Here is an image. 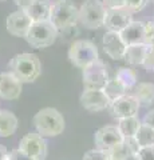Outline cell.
<instances>
[{"instance_id": "6da1fadb", "label": "cell", "mask_w": 154, "mask_h": 160, "mask_svg": "<svg viewBox=\"0 0 154 160\" xmlns=\"http://www.w3.org/2000/svg\"><path fill=\"white\" fill-rule=\"evenodd\" d=\"M8 68L22 83H32L40 76L42 63L35 53L23 52L9 60Z\"/></svg>"}, {"instance_id": "7a4b0ae2", "label": "cell", "mask_w": 154, "mask_h": 160, "mask_svg": "<svg viewBox=\"0 0 154 160\" xmlns=\"http://www.w3.org/2000/svg\"><path fill=\"white\" fill-rule=\"evenodd\" d=\"M36 132L43 138L58 136L64 131V118L55 108L46 107L35 113L32 119Z\"/></svg>"}, {"instance_id": "3957f363", "label": "cell", "mask_w": 154, "mask_h": 160, "mask_svg": "<svg viewBox=\"0 0 154 160\" xmlns=\"http://www.w3.org/2000/svg\"><path fill=\"white\" fill-rule=\"evenodd\" d=\"M50 22L59 32L75 27L78 23V7L71 0H54L50 12Z\"/></svg>"}, {"instance_id": "277c9868", "label": "cell", "mask_w": 154, "mask_h": 160, "mask_svg": "<svg viewBox=\"0 0 154 160\" xmlns=\"http://www.w3.org/2000/svg\"><path fill=\"white\" fill-rule=\"evenodd\" d=\"M59 31L54 27V24L46 20V22H34L26 35L27 43L34 48L42 49L52 46L56 42Z\"/></svg>"}, {"instance_id": "5b68a950", "label": "cell", "mask_w": 154, "mask_h": 160, "mask_svg": "<svg viewBox=\"0 0 154 160\" xmlns=\"http://www.w3.org/2000/svg\"><path fill=\"white\" fill-rule=\"evenodd\" d=\"M106 18V7L102 0H84L78 8V23L87 29L103 27Z\"/></svg>"}, {"instance_id": "8992f818", "label": "cell", "mask_w": 154, "mask_h": 160, "mask_svg": "<svg viewBox=\"0 0 154 160\" xmlns=\"http://www.w3.org/2000/svg\"><path fill=\"white\" fill-rule=\"evenodd\" d=\"M68 59L75 67L83 69L99 59L98 48L90 40H75L68 48Z\"/></svg>"}, {"instance_id": "52a82bcc", "label": "cell", "mask_w": 154, "mask_h": 160, "mask_svg": "<svg viewBox=\"0 0 154 160\" xmlns=\"http://www.w3.org/2000/svg\"><path fill=\"white\" fill-rule=\"evenodd\" d=\"M109 72L102 60H97L88 67L83 68V86L84 89H103L107 83Z\"/></svg>"}, {"instance_id": "ba28073f", "label": "cell", "mask_w": 154, "mask_h": 160, "mask_svg": "<svg viewBox=\"0 0 154 160\" xmlns=\"http://www.w3.org/2000/svg\"><path fill=\"white\" fill-rule=\"evenodd\" d=\"M19 149L35 160H44L47 156V143L38 132H29L23 136L19 143Z\"/></svg>"}, {"instance_id": "9c48e42d", "label": "cell", "mask_w": 154, "mask_h": 160, "mask_svg": "<svg viewBox=\"0 0 154 160\" xmlns=\"http://www.w3.org/2000/svg\"><path fill=\"white\" fill-rule=\"evenodd\" d=\"M123 140V136L119 132L117 126H105L99 128L95 132L94 136V142H95V148L101 149V151H110L118 144H121Z\"/></svg>"}, {"instance_id": "30bf717a", "label": "cell", "mask_w": 154, "mask_h": 160, "mask_svg": "<svg viewBox=\"0 0 154 160\" xmlns=\"http://www.w3.org/2000/svg\"><path fill=\"white\" fill-rule=\"evenodd\" d=\"M133 22V12L126 7L106 9V18L103 27L107 28V31L121 32L129 23Z\"/></svg>"}, {"instance_id": "8fae6325", "label": "cell", "mask_w": 154, "mask_h": 160, "mask_svg": "<svg viewBox=\"0 0 154 160\" xmlns=\"http://www.w3.org/2000/svg\"><path fill=\"white\" fill-rule=\"evenodd\" d=\"M140 103L133 95H123L122 98L114 100L110 104L111 115L117 120L123 119V118H130V116H137L138 109H140Z\"/></svg>"}, {"instance_id": "7c38bea8", "label": "cell", "mask_w": 154, "mask_h": 160, "mask_svg": "<svg viewBox=\"0 0 154 160\" xmlns=\"http://www.w3.org/2000/svg\"><path fill=\"white\" fill-rule=\"evenodd\" d=\"M81 104L90 112L103 111L110 107L111 102L103 92V89H84L81 95Z\"/></svg>"}, {"instance_id": "4fadbf2b", "label": "cell", "mask_w": 154, "mask_h": 160, "mask_svg": "<svg viewBox=\"0 0 154 160\" xmlns=\"http://www.w3.org/2000/svg\"><path fill=\"white\" fill-rule=\"evenodd\" d=\"M7 31L16 38H26L29 27L32 24L31 18L24 9H18L8 15L7 18Z\"/></svg>"}, {"instance_id": "5bb4252c", "label": "cell", "mask_w": 154, "mask_h": 160, "mask_svg": "<svg viewBox=\"0 0 154 160\" xmlns=\"http://www.w3.org/2000/svg\"><path fill=\"white\" fill-rule=\"evenodd\" d=\"M23 83L12 72L0 73V98L4 100H16L20 98Z\"/></svg>"}, {"instance_id": "9a60e30c", "label": "cell", "mask_w": 154, "mask_h": 160, "mask_svg": "<svg viewBox=\"0 0 154 160\" xmlns=\"http://www.w3.org/2000/svg\"><path fill=\"white\" fill-rule=\"evenodd\" d=\"M103 49L107 56H110L113 60H122L125 56L126 44L123 43L122 38L119 36L118 32L106 31L102 39Z\"/></svg>"}, {"instance_id": "2e32d148", "label": "cell", "mask_w": 154, "mask_h": 160, "mask_svg": "<svg viewBox=\"0 0 154 160\" xmlns=\"http://www.w3.org/2000/svg\"><path fill=\"white\" fill-rule=\"evenodd\" d=\"M119 36L122 38L123 43L127 46H134V44L145 43V23L133 20L127 26L118 32Z\"/></svg>"}, {"instance_id": "e0dca14e", "label": "cell", "mask_w": 154, "mask_h": 160, "mask_svg": "<svg viewBox=\"0 0 154 160\" xmlns=\"http://www.w3.org/2000/svg\"><path fill=\"white\" fill-rule=\"evenodd\" d=\"M52 0H35L29 6L26 12L34 22H46L50 20V12H51Z\"/></svg>"}, {"instance_id": "ac0fdd59", "label": "cell", "mask_w": 154, "mask_h": 160, "mask_svg": "<svg viewBox=\"0 0 154 160\" xmlns=\"http://www.w3.org/2000/svg\"><path fill=\"white\" fill-rule=\"evenodd\" d=\"M18 118L7 109H0V138H8L16 132Z\"/></svg>"}, {"instance_id": "d6986e66", "label": "cell", "mask_w": 154, "mask_h": 160, "mask_svg": "<svg viewBox=\"0 0 154 160\" xmlns=\"http://www.w3.org/2000/svg\"><path fill=\"white\" fill-rule=\"evenodd\" d=\"M133 96L137 99L140 106H150L154 103V83H137L134 87Z\"/></svg>"}, {"instance_id": "ffe728a7", "label": "cell", "mask_w": 154, "mask_h": 160, "mask_svg": "<svg viewBox=\"0 0 154 160\" xmlns=\"http://www.w3.org/2000/svg\"><path fill=\"white\" fill-rule=\"evenodd\" d=\"M147 44H134V46H127L125 51L123 59L130 64V66H142L143 60H145L146 52H147Z\"/></svg>"}, {"instance_id": "44dd1931", "label": "cell", "mask_w": 154, "mask_h": 160, "mask_svg": "<svg viewBox=\"0 0 154 160\" xmlns=\"http://www.w3.org/2000/svg\"><path fill=\"white\" fill-rule=\"evenodd\" d=\"M141 124L142 123L137 115V116L119 119L118 123H117V127H118L119 132H121V135L123 138H133V136H135V133H137Z\"/></svg>"}, {"instance_id": "7402d4cb", "label": "cell", "mask_w": 154, "mask_h": 160, "mask_svg": "<svg viewBox=\"0 0 154 160\" xmlns=\"http://www.w3.org/2000/svg\"><path fill=\"white\" fill-rule=\"evenodd\" d=\"M103 92H105V95L107 96V99L110 100V102H114V100L122 98L123 95H126L127 88L123 86L115 76H114V78L107 80L106 86H105V88H103Z\"/></svg>"}, {"instance_id": "603a6c76", "label": "cell", "mask_w": 154, "mask_h": 160, "mask_svg": "<svg viewBox=\"0 0 154 160\" xmlns=\"http://www.w3.org/2000/svg\"><path fill=\"white\" fill-rule=\"evenodd\" d=\"M115 78L121 82L123 86L127 89L129 88H134L138 83V75L134 69L129 68V67H122L118 69V72L115 73Z\"/></svg>"}, {"instance_id": "cb8c5ba5", "label": "cell", "mask_w": 154, "mask_h": 160, "mask_svg": "<svg viewBox=\"0 0 154 160\" xmlns=\"http://www.w3.org/2000/svg\"><path fill=\"white\" fill-rule=\"evenodd\" d=\"M134 138H135L141 148L154 146V128L145 126V124H141Z\"/></svg>"}, {"instance_id": "d4e9b609", "label": "cell", "mask_w": 154, "mask_h": 160, "mask_svg": "<svg viewBox=\"0 0 154 160\" xmlns=\"http://www.w3.org/2000/svg\"><path fill=\"white\" fill-rule=\"evenodd\" d=\"M107 156L109 158H111V159H115V160H122L125 156H127L129 152L127 151V148L125 146V143H123V140H122V143L121 144H118V146H115L114 148H111L110 151H107Z\"/></svg>"}, {"instance_id": "484cf974", "label": "cell", "mask_w": 154, "mask_h": 160, "mask_svg": "<svg viewBox=\"0 0 154 160\" xmlns=\"http://www.w3.org/2000/svg\"><path fill=\"white\" fill-rule=\"evenodd\" d=\"M145 44L154 48V20L145 23Z\"/></svg>"}, {"instance_id": "4316f807", "label": "cell", "mask_w": 154, "mask_h": 160, "mask_svg": "<svg viewBox=\"0 0 154 160\" xmlns=\"http://www.w3.org/2000/svg\"><path fill=\"white\" fill-rule=\"evenodd\" d=\"M107 153L105 151H101L98 148H94V149H90L84 153L83 156V160H107Z\"/></svg>"}, {"instance_id": "83f0119b", "label": "cell", "mask_w": 154, "mask_h": 160, "mask_svg": "<svg viewBox=\"0 0 154 160\" xmlns=\"http://www.w3.org/2000/svg\"><path fill=\"white\" fill-rule=\"evenodd\" d=\"M147 0H125V7L129 8L130 11L134 12H140L146 7Z\"/></svg>"}, {"instance_id": "f1b7e54d", "label": "cell", "mask_w": 154, "mask_h": 160, "mask_svg": "<svg viewBox=\"0 0 154 160\" xmlns=\"http://www.w3.org/2000/svg\"><path fill=\"white\" fill-rule=\"evenodd\" d=\"M7 160H35L34 158L28 156L27 153H24L22 149H12V151L8 152V156H7Z\"/></svg>"}, {"instance_id": "f546056e", "label": "cell", "mask_w": 154, "mask_h": 160, "mask_svg": "<svg viewBox=\"0 0 154 160\" xmlns=\"http://www.w3.org/2000/svg\"><path fill=\"white\" fill-rule=\"evenodd\" d=\"M142 66L145 67L147 71L154 72V48H150V47L147 48V52H146V56H145V60H143Z\"/></svg>"}, {"instance_id": "4dcf8cb0", "label": "cell", "mask_w": 154, "mask_h": 160, "mask_svg": "<svg viewBox=\"0 0 154 160\" xmlns=\"http://www.w3.org/2000/svg\"><path fill=\"white\" fill-rule=\"evenodd\" d=\"M123 143H125V146L127 148V151L130 153H138V151L141 149L140 144L135 140V138H123Z\"/></svg>"}, {"instance_id": "1f68e13d", "label": "cell", "mask_w": 154, "mask_h": 160, "mask_svg": "<svg viewBox=\"0 0 154 160\" xmlns=\"http://www.w3.org/2000/svg\"><path fill=\"white\" fill-rule=\"evenodd\" d=\"M137 155L140 160H154V146L142 147Z\"/></svg>"}, {"instance_id": "d6a6232c", "label": "cell", "mask_w": 154, "mask_h": 160, "mask_svg": "<svg viewBox=\"0 0 154 160\" xmlns=\"http://www.w3.org/2000/svg\"><path fill=\"white\" fill-rule=\"evenodd\" d=\"M102 3L106 7V9L125 7V0H102Z\"/></svg>"}, {"instance_id": "836d02e7", "label": "cell", "mask_w": 154, "mask_h": 160, "mask_svg": "<svg viewBox=\"0 0 154 160\" xmlns=\"http://www.w3.org/2000/svg\"><path fill=\"white\" fill-rule=\"evenodd\" d=\"M141 123L145 124V126H149V127L154 128V109H150L149 112L145 113V116L142 118Z\"/></svg>"}, {"instance_id": "e575fe53", "label": "cell", "mask_w": 154, "mask_h": 160, "mask_svg": "<svg viewBox=\"0 0 154 160\" xmlns=\"http://www.w3.org/2000/svg\"><path fill=\"white\" fill-rule=\"evenodd\" d=\"M13 2L16 3V6L19 7V9H24V11H26V9L31 6L35 0H13Z\"/></svg>"}, {"instance_id": "d590c367", "label": "cell", "mask_w": 154, "mask_h": 160, "mask_svg": "<svg viewBox=\"0 0 154 160\" xmlns=\"http://www.w3.org/2000/svg\"><path fill=\"white\" fill-rule=\"evenodd\" d=\"M8 156V149L4 146H0V160H7Z\"/></svg>"}, {"instance_id": "8d00e7d4", "label": "cell", "mask_w": 154, "mask_h": 160, "mask_svg": "<svg viewBox=\"0 0 154 160\" xmlns=\"http://www.w3.org/2000/svg\"><path fill=\"white\" fill-rule=\"evenodd\" d=\"M122 160H140V159H138V155L137 153H129L127 156H125Z\"/></svg>"}, {"instance_id": "74e56055", "label": "cell", "mask_w": 154, "mask_h": 160, "mask_svg": "<svg viewBox=\"0 0 154 160\" xmlns=\"http://www.w3.org/2000/svg\"><path fill=\"white\" fill-rule=\"evenodd\" d=\"M107 160H115V159H111V158H107Z\"/></svg>"}]
</instances>
